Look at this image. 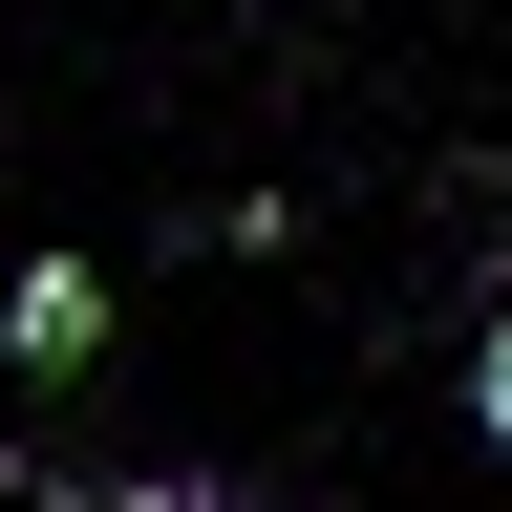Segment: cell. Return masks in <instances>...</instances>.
<instances>
[{"label": "cell", "instance_id": "1", "mask_svg": "<svg viewBox=\"0 0 512 512\" xmlns=\"http://www.w3.org/2000/svg\"><path fill=\"white\" fill-rule=\"evenodd\" d=\"M0 363H22V384H86V363H107V278H86V256H22V299H0Z\"/></svg>", "mask_w": 512, "mask_h": 512}, {"label": "cell", "instance_id": "2", "mask_svg": "<svg viewBox=\"0 0 512 512\" xmlns=\"http://www.w3.org/2000/svg\"><path fill=\"white\" fill-rule=\"evenodd\" d=\"M470 427L512 448V299H491V342H470Z\"/></svg>", "mask_w": 512, "mask_h": 512}, {"label": "cell", "instance_id": "3", "mask_svg": "<svg viewBox=\"0 0 512 512\" xmlns=\"http://www.w3.org/2000/svg\"><path fill=\"white\" fill-rule=\"evenodd\" d=\"M107 512H256V491H192V470H128Z\"/></svg>", "mask_w": 512, "mask_h": 512}]
</instances>
